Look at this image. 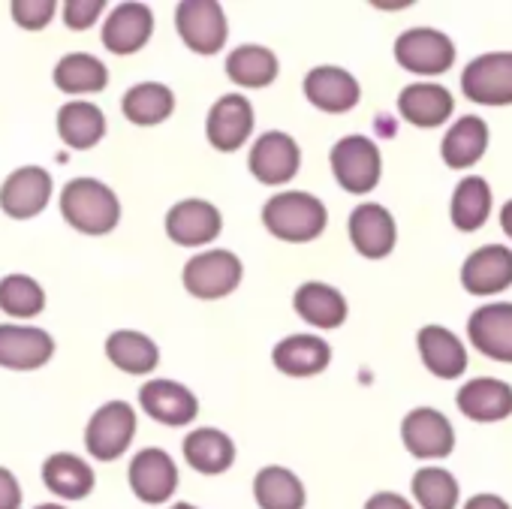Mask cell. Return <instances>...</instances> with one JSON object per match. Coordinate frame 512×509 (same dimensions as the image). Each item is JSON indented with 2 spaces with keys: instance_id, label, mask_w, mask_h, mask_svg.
<instances>
[{
  "instance_id": "cell-17",
  "label": "cell",
  "mask_w": 512,
  "mask_h": 509,
  "mask_svg": "<svg viewBox=\"0 0 512 509\" xmlns=\"http://www.w3.org/2000/svg\"><path fill=\"white\" fill-rule=\"evenodd\" d=\"M55 356V338L25 323H0V368L37 371Z\"/></svg>"
},
{
  "instance_id": "cell-37",
  "label": "cell",
  "mask_w": 512,
  "mask_h": 509,
  "mask_svg": "<svg viewBox=\"0 0 512 509\" xmlns=\"http://www.w3.org/2000/svg\"><path fill=\"white\" fill-rule=\"evenodd\" d=\"M410 491L422 509H455L461 497L458 479L446 467H422L413 473Z\"/></svg>"
},
{
  "instance_id": "cell-43",
  "label": "cell",
  "mask_w": 512,
  "mask_h": 509,
  "mask_svg": "<svg viewBox=\"0 0 512 509\" xmlns=\"http://www.w3.org/2000/svg\"><path fill=\"white\" fill-rule=\"evenodd\" d=\"M464 509H512V506L500 494H473L464 503Z\"/></svg>"
},
{
  "instance_id": "cell-12",
  "label": "cell",
  "mask_w": 512,
  "mask_h": 509,
  "mask_svg": "<svg viewBox=\"0 0 512 509\" xmlns=\"http://www.w3.org/2000/svg\"><path fill=\"white\" fill-rule=\"evenodd\" d=\"M350 241L359 257L365 260H386L398 244V226L389 208L380 202H362L353 208L347 220Z\"/></svg>"
},
{
  "instance_id": "cell-25",
  "label": "cell",
  "mask_w": 512,
  "mask_h": 509,
  "mask_svg": "<svg viewBox=\"0 0 512 509\" xmlns=\"http://www.w3.org/2000/svg\"><path fill=\"white\" fill-rule=\"evenodd\" d=\"M272 362L287 377H317L332 362V347L320 335H290L275 344Z\"/></svg>"
},
{
  "instance_id": "cell-41",
  "label": "cell",
  "mask_w": 512,
  "mask_h": 509,
  "mask_svg": "<svg viewBox=\"0 0 512 509\" xmlns=\"http://www.w3.org/2000/svg\"><path fill=\"white\" fill-rule=\"evenodd\" d=\"M0 509H22V485L10 467H0Z\"/></svg>"
},
{
  "instance_id": "cell-1",
  "label": "cell",
  "mask_w": 512,
  "mask_h": 509,
  "mask_svg": "<svg viewBox=\"0 0 512 509\" xmlns=\"http://www.w3.org/2000/svg\"><path fill=\"white\" fill-rule=\"evenodd\" d=\"M61 214L82 235H109L121 223V199L100 178H73L61 190Z\"/></svg>"
},
{
  "instance_id": "cell-40",
  "label": "cell",
  "mask_w": 512,
  "mask_h": 509,
  "mask_svg": "<svg viewBox=\"0 0 512 509\" xmlns=\"http://www.w3.org/2000/svg\"><path fill=\"white\" fill-rule=\"evenodd\" d=\"M106 10V0H67L61 7L64 13V25L70 31H88L97 25V19L103 16Z\"/></svg>"
},
{
  "instance_id": "cell-28",
  "label": "cell",
  "mask_w": 512,
  "mask_h": 509,
  "mask_svg": "<svg viewBox=\"0 0 512 509\" xmlns=\"http://www.w3.org/2000/svg\"><path fill=\"white\" fill-rule=\"evenodd\" d=\"M488 124H485V118H479V115H464V118H458L449 130H446V136H443V142H440V157H443V163L449 166V169H470V166H476L482 157H485V151H488Z\"/></svg>"
},
{
  "instance_id": "cell-45",
  "label": "cell",
  "mask_w": 512,
  "mask_h": 509,
  "mask_svg": "<svg viewBox=\"0 0 512 509\" xmlns=\"http://www.w3.org/2000/svg\"><path fill=\"white\" fill-rule=\"evenodd\" d=\"M34 509H67L64 503H40V506H34Z\"/></svg>"
},
{
  "instance_id": "cell-10",
  "label": "cell",
  "mask_w": 512,
  "mask_h": 509,
  "mask_svg": "<svg viewBox=\"0 0 512 509\" xmlns=\"http://www.w3.org/2000/svg\"><path fill=\"white\" fill-rule=\"evenodd\" d=\"M401 440H404V449L413 458L437 461V458L452 455L455 428H452L449 416L440 413L437 407H416L401 422Z\"/></svg>"
},
{
  "instance_id": "cell-20",
  "label": "cell",
  "mask_w": 512,
  "mask_h": 509,
  "mask_svg": "<svg viewBox=\"0 0 512 509\" xmlns=\"http://www.w3.org/2000/svg\"><path fill=\"white\" fill-rule=\"evenodd\" d=\"M223 229L220 208L208 199H181L166 211V235L178 247H202L211 244Z\"/></svg>"
},
{
  "instance_id": "cell-29",
  "label": "cell",
  "mask_w": 512,
  "mask_h": 509,
  "mask_svg": "<svg viewBox=\"0 0 512 509\" xmlns=\"http://www.w3.org/2000/svg\"><path fill=\"white\" fill-rule=\"evenodd\" d=\"M184 461L202 476H220L235 464V443L220 428H193L184 437Z\"/></svg>"
},
{
  "instance_id": "cell-34",
  "label": "cell",
  "mask_w": 512,
  "mask_h": 509,
  "mask_svg": "<svg viewBox=\"0 0 512 509\" xmlns=\"http://www.w3.org/2000/svg\"><path fill=\"white\" fill-rule=\"evenodd\" d=\"M55 88L73 97L82 94H100L109 85V70L100 58L88 55V52H70L55 64Z\"/></svg>"
},
{
  "instance_id": "cell-36",
  "label": "cell",
  "mask_w": 512,
  "mask_h": 509,
  "mask_svg": "<svg viewBox=\"0 0 512 509\" xmlns=\"http://www.w3.org/2000/svg\"><path fill=\"white\" fill-rule=\"evenodd\" d=\"M491 217V187L479 175H467L455 184L449 202V220L458 232H476Z\"/></svg>"
},
{
  "instance_id": "cell-27",
  "label": "cell",
  "mask_w": 512,
  "mask_h": 509,
  "mask_svg": "<svg viewBox=\"0 0 512 509\" xmlns=\"http://www.w3.org/2000/svg\"><path fill=\"white\" fill-rule=\"evenodd\" d=\"M43 485L61 500H85L94 485V467L73 452H55L43 461Z\"/></svg>"
},
{
  "instance_id": "cell-2",
  "label": "cell",
  "mask_w": 512,
  "mask_h": 509,
  "mask_svg": "<svg viewBox=\"0 0 512 509\" xmlns=\"http://www.w3.org/2000/svg\"><path fill=\"white\" fill-rule=\"evenodd\" d=\"M263 226L281 241L308 244L326 232L329 211L323 199L308 190H284L263 205Z\"/></svg>"
},
{
  "instance_id": "cell-4",
  "label": "cell",
  "mask_w": 512,
  "mask_h": 509,
  "mask_svg": "<svg viewBox=\"0 0 512 509\" xmlns=\"http://www.w3.org/2000/svg\"><path fill=\"white\" fill-rule=\"evenodd\" d=\"M241 278H244L241 260L232 250H220V247L190 257L184 266V275H181L184 290L202 302H217V299L235 293Z\"/></svg>"
},
{
  "instance_id": "cell-26",
  "label": "cell",
  "mask_w": 512,
  "mask_h": 509,
  "mask_svg": "<svg viewBox=\"0 0 512 509\" xmlns=\"http://www.w3.org/2000/svg\"><path fill=\"white\" fill-rule=\"evenodd\" d=\"M293 308L314 329H341L350 314L344 293L323 281H305L293 293Z\"/></svg>"
},
{
  "instance_id": "cell-33",
  "label": "cell",
  "mask_w": 512,
  "mask_h": 509,
  "mask_svg": "<svg viewBox=\"0 0 512 509\" xmlns=\"http://www.w3.org/2000/svg\"><path fill=\"white\" fill-rule=\"evenodd\" d=\"M106 356L109 362L133 377H148L160 365V350L157 344L136 332V329H118L106 338Z\"/></svg>"
},
{
  "instance_id": "cell-14",
  "label": "cell",
  "mask_w": 512,
  "mask_h": 509,
  "mask_svg": "<svg viewBox=\"0 0 512 509\" xmlns=\"http://www.w3.org/2000/svg\"><path fill=\"white\" fill-rule=\"evenodd\" d=\"M256 115L253 106L244 94H226L220 97L205 118V136L214 151L220 154H235L253 133Z\"/></svg>"
},
{
  "instance_id": "cell-38",
  "label": "cell",
  "mask_w": 512,
  "mask_h": 509,
  "mask_svg": "<svg viewBox=\"0 0 512 509\" xmlns=\"http://www.w3.org/2000/svg\"><path fill=\"white\" fill-rule=\"evenodd\" d=\"M46 308V290L31 275L0 278V311L16 320H34Z\"/></svg>"
},
{
  "instance_id": "cell-46",
  "label": "cell",
  "mask_w": 512,
  "mask_h": 509,
  "mask_svg": "<svg viewBox=\"0 0 512 509\" xmlns=\"http://www.w3.org/2000/svg\"><path fill=\"white\" fill-rule=\"evenodd\" d=\"M169 509H199V506H193V503H184V500H181V503H172Z\"/></svg>"
},
{
  "instance_id": "cell-3",
  "label": "cell",
  "mask_w": 512,
  "mask_h": 509,
  "mask_svg": "<svg viewBox=\"0 0 512 509\" xmlns=\"http://www.w3.org/2000/svg\"><path fill=\"white\" fill-rule=\"evenodd\" d=\"M329 163H332L335 181L353 196L371 193L380 184V175H383V157H380L377 142L368 139V136H359V133L338 139L332 145Z\"/></svg>"
},
{
  "instance_id": "cell-5",
  "label": "cell",
  "mask_w": 512,
  "mask_h": 509,
  "mask_svg": "<svg viewBox=\"0 0 512 509\" xmlns=\"http://www.w3.org/2000/svg\"><path fill=\"white\" fill-rule=\"evenodd\" d=\"M136 437V410L127 401H106L85 425V449L91 458L118 461Z\"/></svg>"
},
{
  "instance_id": "cell-22",
  "label": "cell",
  "mask_w": 512,
  "mask_h": 509,
  "mask_svg": "<svg viewBox=\"0 0 512 509\" xmlns=\"http://www.w3.org/2000/svg\"><path fill=\"white\" fill-rule=\"evenodd\" d=\"M455 404L470 422H500L512 416V386L497 377H473L458 389Z\"/></svg>"
},
{
  "instance_id": "cell-8",
  "label": "cell",
  "mask_w": 512,
  "mask_h": 509,
  "mask_svg": "<svg viewBox=\"0 0 512 509\" xmlns=\"http://www.w3.org/2000/svg\"><path fill=\"white\" fill-rule=\"evenodd\" d=\"M247 169L266 187L290 184L302 169V148L290 133L269 130L253 142V148L247 154Z\"/></svg>"
},
{
  "instance_id": "cell-32",
  "label": "cell",
  "mask_w": 512,
  "mask_h": 509,
  "mask_svg": "<svg viewBox=\"0 0 512 509\" xmlns=\"http://www.w3.org/2000/svg\"><path fill=\"white\" fill-rule=\"evenodd\" d=\"M281 73L278 55L266 46L244 43L229 52L226 58V76L238 88H269Z\"/></svg>"
},
{
  "instance_id": "cell-30",
  "label": "cell",
  "mask_w": 512,
  "mask_h": 509,
  "mask_svg": "<svg viewBox=\"0 0 512 509\" xmlns=\"http://www.w3.org/2000/svg\"><path fill=\"white\" fill-rule=\"evenodd\" d=\"M253 497L260 509H305V482L281 464H269L253 476Z\"/></svg>"
},
{
  "instance_id": "cell-6",
  "label": "cell",
  "mask_w": 512,
  "mask_h": 509,
  "mask_svg": "<svg viewBox=\"0 0 512 509\" xmlns=\"http://www.w3.org/2000/svg\"><path fill=\"white\" fill-rule=\"evenodd\" d=\"M395 61L413 76H443L455 64V43L437 28H410L395 40Z\"/></svg>"
},
{
  "instance_id": "cell-19",
  "label": "cell",
  "mask_w": 512,
  "mask_h": 509,
  "mask_svg": "<svg viewBox=\"0 0 512 509\" xmlns=\"http://www.w3.org/2000/svg\"><path fill=\"white\" fill-rule=\"evenodd\" d=\"M305 97L314 109L320 112H329V115H344V112H353L362 100V88H359V79L344 70V67H332V64H323V67H314L308 76H305Z\"/></svg>"
},
{
  "instance_id": "cell-13",
  "label": "cell",
  "mask_w": 512,
  "mask_h": 509,
  "mask_svg": "<svg viewBox=\"0 0 512 509\" xmlns=\"http://www.w3.org/2000/svg\"><path fill=\"white\" fill-rule=\"evenodd\" d=\"M461 287L470 296L488 299L512 287V247L482 244L461 266Z\"/></svg>"
},
{
  "instance_id": "cell-42",
  "label": "cell",
  "mask_w": 512,
  "mask_h": 509,
  "mask_svg": "<svg viewBox=\"0 0 512 509\" xmlns=\"http://www.w3.org/2000/svg\"><path fill=\"white\" fill-rule=\"evenodd\" d=\"M365 509H413V503L407 497L395 494V491H377V494L368 497Z\"/></svg>"
},
{
  "instance_id": "cell-7",
  "label": "cell",
  "mask_w": 512,
  "mask_h": 509,
  "mask_svg": "<svg viewBox=\"0 0 512 509\" xmlns=\"http://www.w3.org/2000/svg\"><path fill=\"white\" fill-rule=\"evenodd\" d=\"M175 31L184 46L196 55H217L226 46L229 25L226 13L214 0H184L175 7Z\"/></svg>"
},
{
  "instance_id": "cell-18",
  "label": "cell",
  "mask_w": 512,
  "mask_h": 509,
  "mask_svg": "<svg viewBox=\"0 0 512 509\" xmlns=\"http://www.w3.org/2000/svg\"><path fill=\"white\" fill-rule=\"evenodd\" d=\"M467 338L485 359L512 365V302L479 305L467 320Z\"/></svg>"
},
{
  "instance_id": "cell-15",
  "label": "cell",
  "mask_w": 512,
  "mask_h": 509,
  "mask_svg": "<svg viewBox=\"0 0 512 509\" xmlns=\"http://www.w3.org/2000/svg\"><path fill=\"white\" fill-rule=\"evenodd\" d=\"M127 482L142 503H166L178 488V467L166 449L148 446L130 458Z\"/></svg>"
},
{
  "instance_id": "cell-11",
  "label": "cell",
  "mask_w": 512,
  "mask_h": 509,
  "mask_svg": "<svg viewBox=\"0 0 512 509\" xmlns=\"http://www.w3.org/2000/svg\"><path fill=\"white\" fill-rule=\"evenodd\" d=\"M52 202V175L43 166H22L0 184V211L13 220H31Z\"/></svg>"
},
{
  "instance_id": "cell-23",
  "label": "cell",
  "mask_w": 512,
  "mask_h": 509,
  "mask_svg": "<svg viewBox=\"0 0 512 509\" xmlns=\"http://www.w3.org/2000/svg\"><path fill=\"white\" fill-rule=\"evenodd\" d=\"M398 112L419 130L443 127L455 112V97L437 82H413L398 94Z\"/></svg>"
},
{
  "instance_id": "cell-9",
  "label": "cell",
  "mask_w": 512,
  "mask_h": 509,
  "mask_svg": "<svg viewBox=\"0 0 512 509\" xmlns=\"http://www.w3.org/2000/svg\"><path fill=\"white\" fill-rule=\"evenodd\" d=\"M461 94L476 106H512V52L473 58L461 73Z\"/></svg>"
},
{
  "instance_id": "cell-44",
  "label": "cell",
  "mask_w": 512,
  "mask_h": 509,
  "mask_svg": "<svg viewBox=\"0 0 512 509\" xmlns=\"http://www.w3.org/2000/svg\"><path fill=\"white\" fill-rule=\"evenodd\" d=\"M500 229H503L506 238L512 241V199L503 202V208H500Z\"/></svg>"
},
{
  "instance_id": "cell-35",
  "label": "cell",
  "mask_w": 512,
  "mask_h": 509,
  "mask_svg": "<svg viewBox=\"0 0 512 509\" xmlns=\"http://www.w3.org/2000/svg\"><path fill=\"white\" fill-rule=\"evenodd\" d=\"M121 112L136 127H157L166 118H172L175 94L160 82H139L121 97Z\"/></svg>"
},
{
  "instance_id": "cell-24",
  "label": "cell",
  "mask_w": 512,
  "mask_h": 509,
  "mask_svg": "<svg viewBox=\"0 0 512 509\" xmlns=\"http://www.w3.org/2000/svg\"><path fill=\"white\" fill-rule=\"evenodd\" d=\"M416 347H419L422 365L434 377H440V380L464 377V371H467V347L446 326H422L419 335H416Z\"/></svg>"
},
{
  "instance_id": "cell-39",
  "label": "cell",
  "mask_w": 512,
  "mask_h": 509,
  "mask_svg": "<svg viewBox=\"0 0 512 509\" xmlns=\"http://www.w3.org/2000/svg\"><path fill=\"white\" fill-rule=\"evenodd\" d=\"M10 13H13V22L19 28H25V31H43L55 19L58 4H55V0H13Z\"/></svg>"
},
{
  "instance_id": "cell-16",
  "label": "cell",
  "mask_w": 512,
  "mask_h": 509,
  "mask_svg": "<svg viewBox=\"0 0 512 509\" xmlns=\"http://www.w3.org/2000/svg\"><path fill=\"white\" fill-rule=\"evenodd\" d=\"M139 407L148 413V419H154L166 428H184V425L196 422V416H199V398L184 383H175L166 377L142 383Z\"/></svg>"
},
{
  "instance_id": "cell-21",
  "label": "cell",
  "mask_w": 512,
  "mask_h": 509,
  "mask_svg": "<svg viewBox=\"0 0 512 509\" xmlns=\"http://www.w3.org/2000/svg\"><path fill=\"white\" fill-rule=\"evenodd\" d=\"M154 34V13L145 4H118L103 22V46L112 55H136Z\"/></svg>"
},
{
  "instance_id": "cell-31",
  "label": "cell",
  "mask_w": 512,
  "mask_h": 509,
  "mask_svg": "<svg viewBox=\"0 0 512 509\" xmlns=\"http://www.w3.org/2000/svg\"><path fill=\"white\" fill-rule=\"evenodd\" d=\"M58 136L67 148L88 151L106 136V115L88 100H70L58 109Z\"/></svg>"
}]
</instances>
